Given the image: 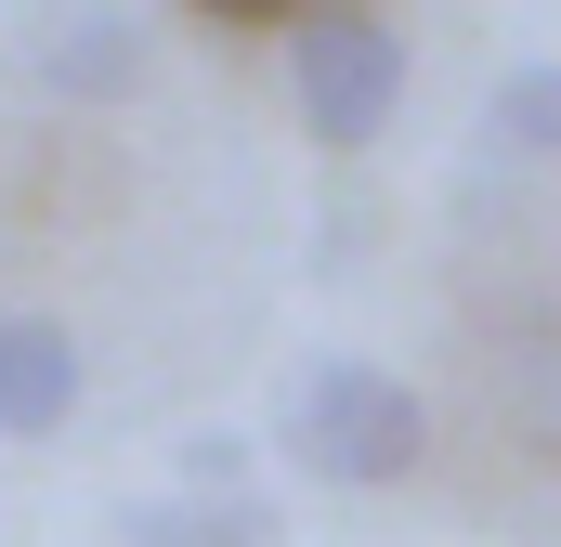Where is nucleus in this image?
Returning <instances> with one entry per match:
<instances>
[{
  "label": "nucleus",
  "mask_w": 561,
  "mask_h": 547,
  "mask_svg": "<svg viewBox=\"0 0 561 547\" xmlns=\"http://www.w3.org/2000/svg\"><path fill=\"white\" fill-rule=\"evenodd\" d=\"M483 118H496V143H510V156H561V66H510Z\"/></svg>",
  "instance_id": "obj_6"
},
{
  "label": "nucleus",
  "mask_w": 561,
  "mask_h": 547,
  "mask_svg": "<svg viewBox=\"0 0 561 547\" xmlns=\"http://www.w3.org/2000/svg\"><path fill=\"white\" fill-rule=\"evenodd\" d=\"M275 443L313 469V482H340V496H392V482L431 456V405L392 379V365H366V352H327V365H300V379H287Z\"/></svg>",
  "instance_id": "obj_1"
},
{
  "label": "nucleus",
  "mask_w": 561,
  "mask_h": 547,
  "mask_svg": "<svg viewBox=\"0 0 561 547\" xmlns=\"http://www.w3.org/2000/svg\"><path fill=\"white\" fill-rule=\"evenodd\" d=\"M66 417H79V339L53 313H13L0 326V430L13 443H53Z\"/></svg>",
  "instance_id": "obj_4"
},
{
  "label": "nucleus",
  "mask_w": 561,
  "mask_h": 547,
  "mask_svg": "<svg viewBox=\"0 0 561 547\" xmlns=\"http://www.w3.org/2000/svg\"><path fill=\"white\" fill-rule=\"evenodd\" d=\"M287 105H300V131L327 143V156H366V143L392 131V105H405V39L379 13H300Z\"/></svg>",
  "instance_id": "obj_2"
},
{
  "label": "nucleus",
  "mask_w": 561,
  "mask_h": 547,
  "mask_svg": "<svg viewBox=\"0 0 561 547\" xmlns=\"http://www.w3.org/2000/svg\"><path fill=\"white\" fill-rule=\"evenodd\" d=\"M196 13H287V0H196Z\"/></svg>",
  "instance_id": "obj_7"
},
{
  "label": "nucleus",
  "mask_w": 561,
  "mask_h": 547,
  "mask_svg": "<svg viewBox=\"0 0 561 547\" xmlns=\"http://www.w3.org/2000/svg\"><path fill=\"white\" fill-rule=\"evenodd\" d=\"M144 66H157V53H144V26L118 0H39V13H26V79L66 92V105H131Z\"/></svg>",
  "instance_id": "obj_3"
},
{
  "label": "nucleus",
  "mask_w": 561,
  "mask_h": 547,
  "mask_svg": "<svg viewBox=\"0 0 561 547\" xmlns=\"http://www.w3.org/2000/svg\"><path fill=\"white\" fill-rule=\"evenodd\" d=\"M118 547H275V509L262 496H144V509H118Z\"/></svg>",
  "instance_id": "obj_5"
}]
</instances>
